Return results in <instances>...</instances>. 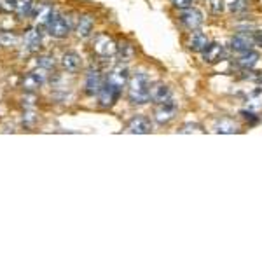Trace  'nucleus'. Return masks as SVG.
<instances>
[{"label":"nucleus","mask_w":262,"mask_h":262,"mask_svg":"<svg viewBox=\"0 0 262 262\" xmlns=\"http://www.w3.org/2000/svg\"><path fill=\"white\" fill-rule=\"evenodd\" d=\"M16 4H18V0H0V9L6 12H12L16 11Z\"/></svg>","instance_id":"nucleus-23"},{"label":"nucleus","mask_w":262,"mask_h":262,"mask_svg":"<svg viewBox=\"0 0 262 262\" xmlns=\"http://www.w3.org/2000/svg\"><path fill=\"white\" fill-rule=\"evenodd\" d=\"M175 114H177V103L173 101V98H170L168 101H164V103H161L158 108H156L154 117L159 124H166V122H170L173 117H175Z\"/></svg>","instance_id":"nucleus-4"},{"label":"nucleus","mask_w":262,"mask_h":262,"mask_svg":"<svg viewBox=\"0 0 262 262\" xmlns=\"http://www.w3.org/2000/svg\"><path fill=\"white\" fill-rule=\"evenodd\" d=\"M253 42H255L259 48H262V30L260 32H255V35H253Z\"/></svg>","instance_id":"nucleus-29"},{"label":"nucleus","mask_w":262,"mask_h":262,"mask_svg":"<svg viewBox=\"0 0 262 262\" xmlns=\"http://www.w3.org/2000/svg\"><path fill=\"white\" fill-rule=\"evenodd\" d=\"M37 65H39L40 69L49 70V69H53V67H54V58L53 56H40L39 60H37Z\"/></svg>","instance_id":"nucleus-22"},{"label":"nucleus","mask_w":262,"mask_h":262,"mask_svg":"<svg viewBox=\"0 0 262 262\" xmlns=\"http://www.w3.org/2000/svg\"><path fill=\"white\" fill-rule=\"evenodd\" d=\"M25 44H27V48L30 51L37 49L40 46V33L37 30H30L27 33V37H25Z\"/></svg>","instance_id":"nucleus-21"},{"label":"nucleus","mask_w":262,"mask_h":262,"mask_svg":"<svg viewBox=\"0 0 262 262\" xmlns=\"http://www.w3.org/2000/svg\"><path fill=\"white\" fill-rule=\"evenodd\" d=\"M121 90H122V88L116 86V84H112L111 81H105L103 86H101L100 93H98V101H100L101 107H103V108L112 107V105L117 101V98H119Z\"/></svg>","instance_id":"nucleus-2"},{"label":"nucleus","mask_w":262,"mask_h":262,"mask_svg":"<svg viewBox=\"0 0 262 262\" xmlns=\"http://www.w3.org/2000/svg\"><path fill=\"white\" fill-rule=\"evenodd\" d=\"M61 67L65 69L69 74H75L81 69V56L74 51H69L61 56Z\"/></svg>","instance_id":"nucleus-10"},{"label":"nucleus","mask_w":262,"mask_h":262,"mask_svg":"<svg viewBox=\"0 0 262 262\" xmlns=\"http://www.w3.org/2000/svg\"><path fill=\"white\" fill-rule=\"evenodd\" d=\"M180 21L189 28V30H196V28H200L203 23V14L198 9L187 7V9H182Z\"/></svg>","instance_id":"nucleus-7"},{"label":"nucleus","mask_w":262,"mask_h":262,"mask_svg":"<svg viewBox=\"0 0 262 262\" xmlns=\"http://www.w3.org/2000/svg\"><path fill=\"white\" fill-rule=\"evenodd\" d=\"M215 131H217V133H238L239 128L236 122H232L229 119H221L215 124Z\"/></svg>","instance_id":"nucleus-19"},{"label":"nucleus","mask_w":262,"mask_h":262,"mask_svg":"<svg viewBox=\"0 0 262 262\" xmlns=\"http://www.w3.org/2000/svg\"><path fill=\"white\" fill-rule=\"evenodd\" d=\"M252 107H262V93H255V95L252 96Z\"/></svg>","instance_id":"nucleus-27"},{"label":"nucleus","mask_w":262,"mask_h":262,"mask_svg":"<svg viewBox=\"0 0 262 262\" xmlns=\"http://www.w3.org/2000/svg\"><path fill=\"white\" fill-rule=\"evenodd\" d=\"M103 81H101V75L98 70H90V74L86 75V93L88 95H98Z\"/></svg>","instance_id":"nucleus-12"},{"label":"nucleus","mask_w":262,"mask_h":262,"mask_svg":"<svg viewBox=\"0 0 262 262\" xmlns=\"http://www.w3.org/2000/svg\"><path fill=\"white\" fill-rule=\"evenodd\" d=\"M33 0H18V4H16V14L19 16V18H25V16L32 14L33 11Z\"/></svg>","instance_id":"nucleus-20"},{"label":"nucleus","mask_w":262,"mask_h":262,"mask_svg":"<svg viewBox=\"0 0 262 262\" xmlns=\"http://www.w3.org/2000/svg\"><path fill=\"white\" fill-rule=\"evenodd\" d=\"M170 98H171V91H170V88L164 86V84H156L154 88H150V100L154 101L156 105H161Z\"/></svg>","instance_id":"nucleus-14"},{"label":"nucleus","mask_w":262,"mask_h":262,"mask_svg":"<svg viewBox=\"0 0 262 262\" xmlns=\"http://www.w3.org/2000/svg\"><path fill=\"white\" fill-rule=\"evenodd\" d=\"M128 98L133 105H143L150 100V81L149 75L143 72H137L129 79L128 84Z\"/></svg>","instance_id":"nucleus-1"},{"label":"nucleus","mask_w":262,"mask_h":262,"mask_svg":"<svg viewBox=\"0 0 262 262\" xmlns=\"http://www.w3.org/2000/svg\"><path fill=\"white\" fill-rule=\"evenodd\" d=\"M128 79H129V75H128V69L126 67H116L111 74H108V77H107V81H111L112 84H116V86H119L122 88L126 82H128Z\"/></svg>","instance_id":"nucleus-15"},{"label":"nucleus","mask_w":262,"mask_h":262,"mask_svg":"<svg viewBox=\"0 0 262 262\" xmlns=\"http://www.w3.org/2000/svg\"><path fill=\"white\" fill-rule=\"evenodd\" d=\"M252 48H253V39L248 35L239 33V35H234L231 39V49L236 51V53H247V51H252Z\"/></svg>","instance_id":"nucleus-11"},{"label":"nucleus","mask_w":262,"mask_h":262,"mask_svg":"<svg viewBox=\"0 0 262 262\" xmlns=\"http://www.w3.org/2000/svg\"><path fill=\"white\" fill-rule=\"evenodd\" d=\"M208 6L213 14H221L224 11V0H208Z\"/></svg>","instance_id":"nucleus-24"},{"label":"nucleus","mask_w":262,"mask_h":262,"mask_svg":"<svg viewBox=\"0 0 262 262\" xmlns=\"http://www.w3.org/2000/svg\"><path fill=\"white\" fill-rule=\"evenodd\" d=\"M247 9V0H236L231 4V11L232 12H243Z\"/></svg>","instance_id":"nucleus-25"},{"label":"nucleus","mask_w":262,"mask_h":262,"mask_svg":"<svg viewBox=\"0 0 262 262\" xmlns=\"http://www.w3.org/2000/svg\"><path fill=\"white\" fill-rule=\"evenodd\" d=\"M191 131H203V129H201V126H198V124H185L184 128L180 129V133H191Z\"/></svg>","instance_id":"nucleus-28"},{"label":"nucleus","mask_w":262,"mask_h":262,"mask_svg":"<svg viewBox=\"0 0 262 262\" xmlns=\"http://www.w3.org/2000/svg\"><path fill=\"white\" fill-rule=\"evenodd\" d=\"M46 27H48V33L51 37H54V39H63V37H67L70 32V23L60 14L51 16V19L48 21Z\"/></svg>","instance_id":"nucleus-3"},{"label":"nucleus","mask_w":262,"mask_h":262,"mask_svg":"<svg viewBox=\"0 0 262 262\" xmlns=\"http://www.w3.org/2000/svg\"><path fill=\"white\" fill-rule=\"evenodd\" d=\"M259 63V54L253 53V51H247V53H242V58L238 60V65L243 67L245 70H252L253 67Z\"/></svg>","instance_id":"nucleus-16"},{"label":"nucleus","mask_w":262,"mask_h":262,"mask_svg":"<svg viewBox=\"0 0 262 262\" xmlns=\"http://www.w3.org/2000/svg\"><path fill=\"white\" fill-rule=\"evenodd\" d=\"M91 32H93V19L90 16H84L77 25V35L82 37V39H88L91 35Z\"/></svg>","instance_id":"nucleus-18"},{"label":"nucleus","mask_w":262,"mask_h":262,"mask_svg":"<svg viewBox=\"0 0 262 262\" xmlns=\"http://www.w3.org/2000/svg\"><path fill=\"white\" fill-rule=\"evenodd\" d=\"M222 56H224V46L217 44V42L208 44L205 51H203V60L206 63H219L222 60Z\"/></svg>","instance_id":"nucleus-9"},{"label":"nucleus","mask_w":262,"mask_h":262,"mask_svg":"<svg viewBox=\"0 0 262 262\" xmlns=\"http://www.w3.org/2000/svg\"><path fill=\"white\" fill-rule=\"evenodd\" d=\"M152 131V122L149 117L145 116H137L129 121L128 124V133H137V135H145Z\"/></svg>","instance_id":"nucleus-8"},{"label":"nucleus","mask_w":262,"mask_h":262,"mask_svg":"<svg viewBox=\"0 0 262 262\" xmlns=\"http://www.w3.org/2000/svg\"><path fill=\"white\" fill-rule=\"evenodd\" d=\"M33 18L39 25H48V21L51 19V16L54 14L53 7L49 4H39V6H33V11H32Z\"/></svg>","instance_id":"nucleus-13"},{"label":"nucleus","mask_w":262,"mask_h":262,"mask_svg":"<svg viewBox=\"0 0 262 262\" xmlns=\"http://www.w3.org/2000/svg\"><path fill=\"white\" fill-rule=\"evenodd\" d=\"M171 2H173V6L179 7V9H187V7L192 6L194 0H171Z\"/></svg>","instance_id":"nucleus-26"},{"label":"nucleus","mask_w":262,"mask_h":262,"mask_svg":"<svg viewBox=\"0 0 262 262\" xmlns=\"http://www.w3.org/2000/svg\"><path fill=\"white\" fill-rule=\"evenodd\" d=\"M95 53L100 56H112L117 53V46L108 35H98L95 40Z\"/></svg>","instance_id":"nucleus-6"},{"label":"nucleus","mask_w":262,"mask_h":262,"mask_svg":"<svg viewBox=\"0 0 262 262\" xmlns=\"http://www.w3.org/2000/svg\"><path fill=\"white\" fill-rule=\"evenodd\" d=\"M46 79H48V75H46V69H40L39 67V70L30 72V74L23 79V90H27V91L39 90L42 84L46 82Z\"/></svg>","instance_id":"nucleus-5"},{"label":"nucleus","mask_w":262,"mask_h":262,"mask_svg":"<svg viewBox=\"0 0 262 262\" xmlns=\"http://www.w3.org/2000/svg\"><path fill=\"white\" fill-rule=\"evenodd\" d=\"M208 37L205 35V33L201 32H194L191 40H189V48H191L192 51H205V48L208 46Z\"/></svg>","instance_id":"nucleus-17"}]
</instances>
